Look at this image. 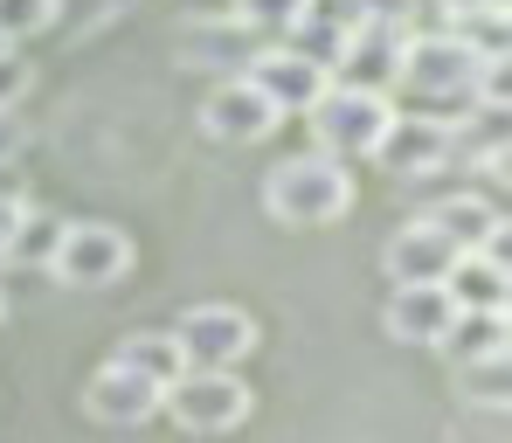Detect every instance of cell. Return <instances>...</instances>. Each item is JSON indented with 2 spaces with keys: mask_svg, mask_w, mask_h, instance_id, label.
<instances>
[{
  "mask_svg": "<svg viewBox=\"0 0 512 443\" xmlns=\"http://www.w3.org/2000/svg\"><path fill=\"white\" fill-rule=\"evenodd\" d=\"M263 208H270L284 229L340 222L346 208H353V167L326 160V153H298V160L270 167V180H263Z\"/></svg>",
  "mask_w": 512,
  "mask_h": 443,
  "instance_id": "obj_1",
  "label": "cell"
},
{
  "mask_svg": "<svg viewBox=\"0 0 512 443\" xmlns=\"http://www.w3.org/2000/svg\"><path fill=\"white\" fill-rule=\"evenodd\" d=\"M312 139H319V153L326 160H340V167H353V160H367L374 153V139H381V125L395 118V104L381 97V90H346V84H326L319 97H312Z\"/></svg>",
  "mask_w": 512,
  "mask_h": 443,
  "instance_id": "obj_2",
  "label": "cell"
},
{
  "mask_svg": "<svg viewBox=\"0 0 512 443\" xmlns=\"http://www.w3.org/2000/svg\"><path fill=\"white\" fill-rule=\"evenodd\" d=\"M160 409L180 430H194V437H222V430H236L250 416V388H243L236 367H187L160 395Z\"/></svg>",
  "mask_w": 512,
  "mask_h": 443,
  "instance_id": "obj_3",
  "label": "cell"
},
{
  "mask_svg": "<svg viewBox=\"0 0 512 443\" xmlns=\"http://www.w3.org/2000/svg\"><path fill=\"white\" fill-rule=\"evenodd\" d=\"M471 77H478V56L443 28V35H409L402 42V70L395 84L409 90L416 104H471Z\"/></svg>",
  "mask_w": 512,
  "mask_h": 443,
  "instance_id": "obj_4",
  "label": "cell"
},
{
  "mask_svg": "<svg viewBox=\"0 0 512 443\" xmlns=\"http://www.w3.org/2000/svg\"><path fill=\"white\" fill-rule=\"evenodd\" d=\"M49 270L77 291H104L132 270V236L118 222H63V243H56Z\"/></svg>",
  "mask_w": 512,
  "mask_h": 443,
  "instance_id": "obj_5",
  "label": "cell"
},
{
  "mask_svg": "<svg viewBox=\"0 0 512 443\" xmlns=\"http://www.w3.org/2000/svg\"><path fill=\"white\" fill-rule=\"evenodd\" d=\"M367 160H381L395 180H429L450 167V125L436 111H395L381 125V139H374Z\"/></svg>",
  "mask_w": 512,
  "mask_h": 443,
  "instance_id": "obj_6",
  "label": "cell"
},
{
  "mask_svg": "<svg viewBox=\"0 0 512 443\" xmlns=\"http://www.w3.org/2000/svg\"><path fill=\"white\" fill-rule=\"evenodd\" d=\"M402 42H409V28H395V21H353L326 77L346 90H381L388 97L395 70H402Z\"/></svg>",
  "mask_w": 512,
  "mask_h": 443,
  "instance_id": "obj_7",
  "label": "cell"
},
{
  "mask_svg": "<svg viewBox=\"0 0 512 443\" xmlns=\"http://www.w3.org/2000/svg\"><path fill=\"white\" fill-rule=\"evenodd\" d=\"M173 340H180L187 367H236V360H250V347H256V319L243 305H194V312L173 326Z\"/></svg>",
  "mask_w": 512,
  "mask_h": 443,
  "instance_id": "obj_8",
  "label": "cell"
},
{
  "mask_svg": "<svg viewBox=\"0 0 512 443\" xmlns=\"http://www.w3.org/2000/svg\"><path fill=\"white\" fill-rule=\"evenodd\" d=\"M243 84H250L277 118H291V111L305 118V111H312V97L333 84V77H326L319 63H305L298 49H256L250 63H243Z\"/></svg>",
  "mask_w": 512,
  "mask_h": 443,
  "instance_id": "obj_9",
  "label": "cell"
},
{
  "mask_svg": "<svg viewBox=\"0 0 512 443\" xmlns=\"http://www.w3.org/2000/svg\"><path fill=\"white\" fill-rule=\"evenodd\" d=\"M250 56H256V28L236 14H194L180 28V63L187 70H236L243 77Z\"/></svg>",
  "mask_w": 512,
  "mask_h": 443,
  "instance_id": "obj_10",
  "label": "cell"
},
{
  "mask_svg": "<svg viewBox=\"0 0 512 443\" xmlns=\"http://www.w3.org/2000/svg\"><path fill=\"white\" fill-rule=\"evenodd\" d=\"M84 409L97 423H111V430H139V423L160 416V388L139 381V374H125V367H97L84 388Z\"/></svg>",
  "mask_w": 512,
  "mask_h": 443,
  "instance_id": "obj_11",
  "label": "cell"
},
{
  "mask_svg": "<svg viewBox=\"0 0 512 443\" xmlns=\"http://www.w3.org/2000/svg\"><path fill=\"white\" fill-rule=\"evenodd\" d=\"M201 125H208V139H222V146H256V139L277 132V111H270L243 77H229V84L201 104Z\"/></svg>",
  "mask_w": 512,
  "mask_h": 443,
  "instance_id": "obj_12",
  "label": "cell"
},
{
  "mask_svg": "<svg viewBox=\"0 0 512 443\" xmlns=\"http://www.w3.org/2000/svg\"><path fill=\"white\" fill-rule=\"evenodd\" d=\"M381 264H388L395 284H443V270L457 264V243H450L436 222L416 215L409 229H395V236H388V257H381Z\"/></svg>",
  "mask_w": 512,
  "mask_h": 443,
  "instance_id": "obj_13",
  "label": "cell"
},
{
  "mask_svg": "<svg viewBox=\"0 0 512 443\" xmlns=\"http://www.w3.org/2000/svg\"><path fill=\"white\" fill-rule=\"evenodd\" d=\"M423 222H436L457 250H506V215H499V201H485V194H443L436 208H429Z\"/></svg>",
  "mask_w": 512,
  "mask_h": 443,
  "instance_id": "obj_14",
  "label": "cell"
},
{
  "mask_svg": "<svg viewBox=\"0 0 512 443\" xmlns=\"http://www.w3.org/2000/svg\"><path fill=\"white\" fill-rule=\"evenodd\" d=\"M450 291L443 284H395V298H388V340H402V347H436L443 340V326H450Z\"/></svg>",
  "mask_w": 512,
  "mask_h": 443,
  "instance_id": "obj_15",
  "label": "cell"
},
{
  "mask_svg": "<svg viewBox=\"0 0 512 443\" xmlns=\"http://www.w3.org/2000/svg\"><path fill=\"white\" fill-rule=\"evenodd\" d=\"M443 291L457 312H506V250H457Z\"/></svg>",
  "mask_w": 512,
  "mask_h": 443,
  "instance_id": "obj_16",
  "label": "cell"
},
{
  "mask_svg": "<svg viewBox=\"0 0 512 443\" xmlns=\"http://www.w3.org/2000/svg\"><path fill=\"white\" fill-rule=\"evenodd\" d=\"M111 367L139 374V381H153V388L167 395L173 381L187 374V354H180V340H173V333H125V340L111 347Z\"/></svg>",
  "mask_w": 512,
  "mask_h": 443,
  "instance_id": "obj_17",
  "label": "cell"
},
{
  "mask_svg": "<svg viewBox=\"0 0 512 443\" xmlns=\"http://www.w3.org/2000/svg\"><path fill=\"white\" fill-rule=\"evenodd\" d=\"M450 360H478V354H506V312H450L443 340Z\"/></svg>",
  "mask_w": 512,
  "mask_h": 443,
  "instance_id": "obj_18",
  "label": "cell"
},
{
  "mask_svg": "<svg viewBox=\"0 0 512 443\" xmlns=\"http://www.w3.org/2000/svg\"><path fill=\"white\" fill-rule=\"evenodd\" d=\"M56 243H63V222H56V215H42V208H21V222H14V236H7V250H0V264L49 270Z\"/></svg>",
  "mask_w": 512,
  "mask_h": 443,
  "instance_id": "obj_19",
  "label": "cell"
},
{
  "mask_svg": "<svg viewBox=\"0 0 512 443\" xmlns=\"http://www.w3.org/2000/svg\"><path fill=\"white\" fill-rule=\"evenodd\" d=\"M457 395L478 402V409H506L512 381H506V354H478V360H457Z\"/></svg>",
  "mask_w": 512,
  "mask_h": 443,
  "instance_id": "obj_20",
  "label": "cell"
},
{
  "mask_svg": "<svg viewBox=\"0 0 512 443\" xmlns=\"http://www.w3.org/2000/svg\"><path fill=\"white\" fill-rule=\"evenodd\" d=\"M450 35H457L478 63H492V56H506V7H464Z\"/></svg>",
  "mask_w": 512,
  "mask_h": 443,
  "instance_id": "obj_21",
  "label": "cell"
},
{
  "mask_svg": "<svg viewBox=\"0 0 512 443\" xmlns=\"http://www.w3.org/2000/svg\"><path fill=\"white\" fill-rule=\"evenodd\" d=\"M56 7H63V0H0V42L21 49L28 35H42V28L56 21Z\"/></svg>",
  "mask_w": 512,
  "mask_h": 443,
  "instance_id": "obj_22",
  "label": "cell"
},
{
  "mask_svg": "<svg viewBox=\"0 0 512 443\" xmlns=\"http://www.w3.org/2000/svg\"><path fill=\"white\" fill-rule=\"evenodd\" d=\"M305 7H312V0H236V21H250L256 35H263V28H277V35H284Z\"/></svg>",
  "mask_w": 512,
  "mask_h": 443,
  "instance_id": "obj_23",
  "label": "cell"
},
{
  "mask_svg": "<svg viewBox=\"0 0 512 443\" xmlns=\"http://www.w3.org/2000/svg\"><path fill=\"white\" fill-rule=\"evenodd\" d=\"M21 90H28V63H21V49H0V111H14Z\"/></svg>",
  "mask_w": 512,
  "mask_h": 443,
  "instance_id": "obj_24",
  "label": "cell"
},
{
  "mask_svg": "<svg viewBox=\"0 0 512 443\" xmlns=\"http://www.w3.org/2000/svg\"><path fill=\"white\" fill-rule=\"evenodd\" d=\"M21 146H28L21 118H14V111H0V167H7V160H21Z\"/></svg>",
  "mask_w": 512,
  "mask_h": 443,
  "instance_id": "obj_25",
  "label": "cell"
}]
</instances>
